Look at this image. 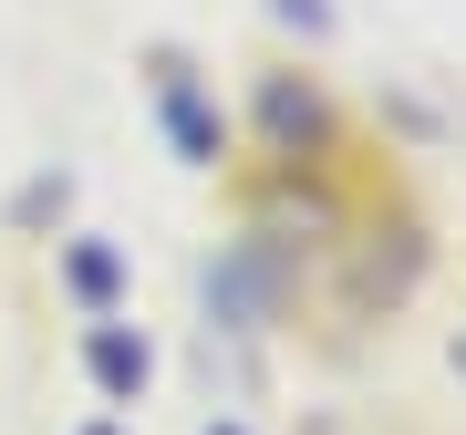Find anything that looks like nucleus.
<instances>
[{"instance_id": "obj_4", "label": "nucleus", "mask_w": 466, "mask_h": 435, "mask_svg": "<svg viewBox=\"0 0 466 435\" xmlns=\"http://www.w3.org/2000/svg\"><path fill=\"white\" fill-rule=\"evenodd\" d=\"M269 21H280V32H300V42H332V0H269Z\"/></svg>"}, {"instance_id": "obj_5", "label": "nucleus", "mask_w": 466, "mask_h": 435, "mask_svg": "<svg viewBox=\"0 0 466 435\" xmlns=\"http://www.w3.org/2000/svg\"><path fill=\"white\" fill-rule=\"evenodd\" d=\"M94 373H104V384H146V352H135L125 332H104L94 342Z\"/></svg>"}, {"instance_id": "obj_6", "label": "nucleus", "mask_w": 466, "mask_h": 435, "mask_svg": "<svg viewBox=\"0 0 466 435\" xmlns=\"http://www.w3.org/2000/svg\"><path fill=\"white\" fill-rule=\"evenodd\" d=\"M73 290L84 301H115V249H73Z\"/></svg>"}, {"instance_id": "obj_2", "label": "nucleus", "mask_w": 466, "mask_h": 435, "mask_svg": "<svg viewBox=\"0 0 466 435\" xmlns=\"http://www.w3.org/2000/svg\"><path fill=\"white\" fill-rule=\"evenodd\" d=\"M156 115H167V135H177L187 156H198V167H218L228 125H218V104H208V94H198V84L177 73V52H156Z\"/></svg>"}, {"instance_id": "obj_1", "label": "nucleus", "mask_w": 466, "mask_h": 435, "mask_svg": "<svg viewBox=\"0 0 466 435\" xmlns=\"http://www.w3.org/2000/svg\"><path fill=\"white\" fill-rule=\"evenodd\" d=\"M259 135L290 167H321V156H332V94H321L311 73H259Z\"/></svg>"}, {"instance_id": "obj_7", "label": "nucleus", "mask_w": 466, "mask_h": 435, "mask_svg": "<svg viewBox=\"0 0 466 435\" xmlns=\"http://www.w3.org/2000/svg\"><path fill=\"white\" fill-rule=\"evenodd\" d=\"M63 197H73V187H63V177H42V187H21V218H63Z\"/></svg>"}, {"instance_id": "obj_3", "label": "nucleus", "mask_w": 466, "mask_h": 435, "mask_svg": "<svg viewBox=\"0 0 466 435\" xmlns=\"http://www.w3.org/2000/svg\"><path fill=\"white\" fill-rule=\"evenodd\" d=\"M259 218H269V228H311V238H342V197H332L321 177H290V167L259 187Z\"/></svg>"}]
</instances>
